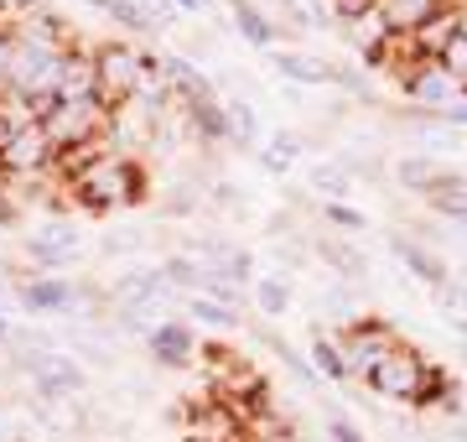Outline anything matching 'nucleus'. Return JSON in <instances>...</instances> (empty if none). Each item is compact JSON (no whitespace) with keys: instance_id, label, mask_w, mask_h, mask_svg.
<instances>
[{"instance_id":"nucleus-42","label":"nucleus","mask_w":467,"mask_h":442,"mask_svg":"<svg viewBox=\"0 0 467 442\" xmlns=\"http://www.w3.org/2000/svg\"><path fill=\"white\" fill-rule=\"evenodd\" d=\"M0 5H11V11H16V16H21V11H32L36 0H0Z\"/></svg>"},{"instance_id":"nucleus-32","label":"nucleus","mask_w":467,"mask_h":442,"mask_svg":"<svg viewBox=\"0 0 467 442\" xmlns=\"http://www.w3.org/2000/svg\"><path fill=\"white\" fill-rule=\"evenodd\" d=\"M11 47H16V11L0 5V89H5V63H11Z\"/></svg>"},{"instance_id":"nucleus-30","label":"nucleus","mask_w":467,"mask_h":442,"mask_svg":"<svg viewBox=\"0 0 467 442\" xmlns=\"http://www.w3.org/2000/svg\"><path fill=\"white\" fill-rule=\"evenodd\" d=\"M322 219H327V229H337V235H364L368 229V214H358L353 204H322Z\"/></svg>"},{"instance_id":"nucleus-10","label":"nucleus","mask_w":467,"mask_h":442,"mask_svg":"<svg viewBox=\"0 0 467 442\" xmlns=\"http://www.w3.org/2000/svg\"><path fill=\"white\" fill-rule=\"evenodd\" d=\"M146 354L161 364V370H187L198 359V333L187 318H161V323L146 333Z\"/></svg>"},{"instance_id":"nucleus-9","label":"nucleus","mask_w":467,"mask_h":442,"mask_svg":"<svg viewBox=\"0 0 467 442\" xmlns=\"http://www.w3.org/2000/svg\"><path fill=\"white\" fill-rule=\"evenodd\" d=\"M42 172H52V141L42 131V120H36V125L16 131V136L0 146V177L16 183V177H42Z\"/></svg>"},{"instance_id":"nucleus-31","label":"nucleus","mask_w":467,"mask_h":442,"mask_svg":"<svg viewBox=\"0 0 467 442\" xmlns=\"http://www.w3.org/2000/svg\"><path fill=\"white\" fill-rule=\"evenodd\" d=\"M436 307H441V323H447L457 339H467V302L462 297L451 287H436Z\"/></svg>"},{"instance_id":"nucleus-43","label":"nucleus","mask_w":467,"mask_h":442,"mask_svg":"<svg viewBox=\"0 0 467 442\" xmlns=\"http://www.w3.org/2000/svg\"><path fill=\"white\" fill-rule=\"evenodd\" d=\"M420 442H447V437H420Z\"/></svg>"},{"instance_id":"nucleus-26","label":"nucleus","mask_w":467,"mask_h":442,"mask_svg":"<svg viewBox=\"0 0 467 442\" xmlns=\"http://www.w3.org/2000/svg\"><path fill=\"white\" fill-rule=\"evenodd\" d=\"M161 276H167V287L177 297H187V291L202 287V260L192 250H171V256H161Z\"/></svg>"},{"instance_id":"nucleus-20","label":"nucleus","mask_w":467,"mask_h":442,"mask_svg":"<svg viewBox=\"0 0 467 442\" xmlns=\"http://www.w3.org/2000/svg\"><path fill=\"white\" fill-rule=\"evenodd\" d=\"M73 94H99V73H94V47H84L78 37L63 47V100Z\"/></svg>"},{"instance_id":"nucleus-29","label":"nucleus","mask_w":467,"mask_h":442,"mask_svg":"<svg viewBox=\"0 0 467 442\" xmlns=\"http://www.w3.org/2000/svg\"><path fill=\"white\" fill-rule=\"evenodd\" d=\"M104 16L109 21H119L125 32H135V37H156V26H150V16L135 5V0H104Z\"/></svg>"},{"instance_id":"nucleus-3","label":"nucleus","mask_w":467,"mask_h":442,"mask_svg":"<svg viewBox=\"0 0 467 442\" xmlns=\"http://www.w3.org/2000/svg\"><path fill=\"white\" fill-rule=\"evenodd\" d=\"M11 359H16L21 380L32 385V395L47 401V406L78 401V395L88 391V370L67 354V349H36V354H11Z\"/></svg>"},{"instance_id":"nucleus-23","label":"nucleus","mask_w":467,"mask_h":442,"mask_svg":"<svg viewBox=\"0 0 467 442\" xmlns=\"http://www.w3.org/2000/svg\"><path fill=\"white\" fill-rule=\"evenodd\" d=\"M395 177H400V187H410V193H420V198H426V193L447 177V162H436L431 152H410V156H400V162H395Z\"/></svg>"},{"instance_id":"nucleus-15","label":"nucleus","mask_w":467,"mask_h":442,"mask_svg":"<svg viewBox=\"0 0 467 442\" xmlns=\"http://www.w3.org/2000/svg\"><path fill=\"white\" fill-rule=\"evenodd\" d=\"M306 152H312V141L285 125V131H270L265 146H254V162H260L270 177H285V172H296L301 162H306Z\"/></svg>"},{"instance_id":"nucleus-16","label":"nucleus","mask_w":467,"mask_h":442,"mask_svg":"<svg viewBox=\"0 0 467 442\" xmlns=\"http://www.w3.org/2000/svg\"><path fill=\"white\" fill-rule=\"evenodd\" d=\"M301 172H306V193H317L322 204H348L353 187H358V177H353L343 162H333V156H322V162H301Z\"/></svg>"},{"instance_id":"nucleus-27","label":"nucleus","mask_w":467,"mask_h":442,"mask_svg":"<svg viewBox=\"0 0 467 442\" xmlns=\"http://www.w3.org/2000/svg\"><path fill=\"white\" fill-rule=\"evenodd\" d=\"M26 125H36V110L21 100V94H5V89H0V146L16 136V131H26Z\"/></svg>"},{"instance_id":"nucleus-25","label":"nucleus","mask_w":467,"mask_h":442,"mask_svg":"<svg viewBox=\"0 0 467 442\" xmlns=\"http://www.w3.org/2000/svg\"><path fill=\"white\" fill-rule=\"evenodd\" d=\"M306 359H312V370H317L322 380H333V385H353L348 364H343V354H337V343H333V333L312 328V339H306Z\"/></svg>"},{"instance_id":"nucleus-41","label":"nucleus","mask_w":467,"mask_h":442,"mask_svg":"<svg viewBox=\"0 0 467 442\" xmlns=\"http://www.w3.org/2000/svg\"><path fill=\"white\" fill-rule=\"evenodd\" d=\"M451 291H457V297L467 302V271H462V276H451Z\"/></svg>"},{"instance_id":"nucleus-37","label":"nucleus","mask_w":467,"mask_h":442,"mask_svg":"<svg viewBox=\"0 0 467 442\" xmlns=\"http://www.w3.org/2000/svg\"><path fill=\"white\" fill-rule=\"evenodd\" d=\"M213 5H218V0H171V11H177V16H208Z\"/></svg>"},{"instance_id":"nucleus-2","label":"nucleus","mask_w":467,"mask_h":442,"mask_svg":"<svg viewBox=\"0 0 467 442\" xmlns=\"http://www.w3.org/2000/svg\"><path fill=\"white\" fill-rule=\"evenodd\" d=\"M431 370L436 364L420 354L416 343L395 339L379 354V364L364 374V385L379 395V401H389V406H416L420 411V395H426V385H431Z\"/></svg>"},{"instance_id":"nucleus-5","label":"nucleus","mask_w":467,"mask_h":442,"mask_svg":"<svg viewBox=\"0 0 467 442\" xmlns=\"http://www.w3.org/2000/svg\"><path fill=\"white\" fill-rule=\"evenodd\" d=\"M21 250H26V260H32V271L63 276V271H73V266H84L88 260V239H84V229H78L73 219H47V224H36L32 235L21 239Z\"/></svg>"},{"instance_id":"nucleus-22","label":"nucleus","mask_w":467,"mask_h":442,"mask_svg":"<svg viewBox=\"0 0 467 442\" xmlns=\"http://www.w3.org/2000/svg\"><path fill=\"white\" fill-rule=\"evenodd\" d=\"M426 208L441 214V219H451V224H467V172L447 167V177L426 193Z\"/></svg>"},{"instance_id":"nucleus-11","label":"nucleus","mask_w":467,"mask_h":442,"mask_svg":"<svg viewBox=\"0 0 467 442\" xmlns=\"http://www.w3.org/2000/svg\"><path fill=\"white\" fill-rule=\"evenodd\" d=\"M343 42H348V52L358 58V68H384V58L395 47V32L384 26L379 5H374V11H364L358 21H343Z\"/></svg>"},{"instance_id":"nucleus-24","label":"nucleus","mask_w":467,"mask_h":442,"mask_svg":"<svg viewBox=\"0 0 467 442\" xmlns=\"http://www.w3.org/2000/svg\"><path fill=\"white\" fill-rule=\"evenodd\" d=\"M223 120H229L234 152H254V146H260V110H254L250 100H223Z\"/></svg>"},{"instance_id":"nucleus-7","label":"nucleus","mask_w":467,"mask_h":442,"mask_svg":"<svg viewBox=\"0 0 467 442\" xmlns=\"http://www.w3.org/2000/svg\"><path fill=\"white\" fill-rule=\"evenodd\" d=\"M94 73H99V100L115 110V104L135 100L140 94V42H125V37H109L94 47Z\"/></svg>"},{"instance_id":"nucleus-35","label":"nucleus","mask_w":467,"mask_h":442,"mask_svg":"<svg viewBox=\"0 0 467 442\" xmlns=\"http://www.w3.org/2000/svg\"><path fill=\"white\" fill-rule=\"evenodd\" d=\"M327 442H368L348 416H327Z\"/></svg>"},{"instance_id":"nucleus-18","label":"nucleus","mask_w":467,"mask_h":442,"mask_svg":"<svg viewBox=\"0 0 467 442\" xmlns=\"http://www.w3.org/2000/svg\"><path fill=\"white\" fill-rule=\"evenodd\" d=\"M177 312H182L187 323L208 328V333H234V328L244 323V312H234L229 302H218V297H208V291H187V297H177Z\"/></svg>"},{"instance_id":"nucleus-13","label":"nucleus","mask_w":467,"mask_h":442,"mask_svg":"<svg viewBox=\"0 0 467 442\" xmlns=\"http://www.w3.org/2000/svg\"><path fill=\"white\" fill-rule=\"evenodd\" d=\"M389 250H395V260H400L405 271L416 276V281H426V287H451V271H447V260L436 256L426 239L416 235H389Z\"/></svg>"},{"instance_id":"nucleus-6","label":"nucleus","mask_w":467,"mask_h":442,"mask_svg":"<svg viewBox=\"0 0 467 442\" xmlns=\"http://www.w3.org/2000/svg\"><path fill=\"white\" fill-rule=\"evenodd\" d=\"M395 339H400V328L389 323V318H353V323L333 328V343H337V354H343V364H348V380H358V385H364V374L379 364V354Z\"/></svg>"},{"instance_id":"nucleus-17","label":"nucleus","mask_w":467,"mask_h":442,"mask_svg":"<svg viewBox=\"0 0 467 442\" xmlns=\"http://www.w3.org/2000/svg\"><path fill=\"white\" fill-rule=\"evenodd\" d=\"M312 250H317V260L337 276V281H353V287H358V281H368V256L358 250V245H348L343 235H317V245H312Z\"/></svg>"},{"instance_id":"nucleus-36","label":"nucleus","mask_w":467,"mask_h":442,"mask_svg":"<svg viewBox=\"0 0 467 442\" xmlns=\"http://www.w3.org/2000/svg\"><path fill=\"white\" fill-rule=\"evenodd\" d=\"M431 120H441L447 131H467V100H457V104H447L441 115H431Z\"/></svg>"},{"instance_id":"nucleus-28","label":"nucleus","mask_w":467,"mask_h":442,"mask_svg":"<svg viewBox=\"0 0 467 442\" xmlns=\"http://www.w3.org/2000/svg\"><path fill=\"white\" fill-rule=\"evenodd\" d=\"M327 89H343V94L358 100V104H374V94H379L374 79H368L364 68H348V63H333V84H327Z\"/></svg>"},{"instance_id":"nucleus-21","label":"nucleus","mask_w":467,"mask_h":442,"mask_svg":"<svg viewBox=\"0 0 467 442\" xmlns=\"http://www.w3.org/2000/svg\"><path fill=\"white\" fill-rule=\"evenodd\" d=\"M250 307H260L265 318H285L291 307H296V287H291V276L285 271H260L250 287Z\"/></svg>"},{"instance_id":"nucleus-4","label":"nucleus","mask_w":467,"mask_h":442,"mask_svg":"<svg viewBox=\"0 0 467 442\" xmlns=\"http://www.w3.org/2000/svg\"><path fill=\"white\" fill-rule=\"evenodd\" d=\"M104 125H109V104L99 94H73V100H57L42 115V131L52 141V156L73 152V146H88V141H104Z\"/></svg>"},{"instance_id":"nucleus-8","label":"nucleus","mask_w":467,"mask_h":442,"mask_svg":"<svg viewBox=\"0 0 467 442\" xmlns=\"http://www.w3.org/2000/svg\"><path fill=\"white\" fill-rule=\"evenodd\" d=\"M104 302L109 307H177V291L167 287V276H161V260H135L125 271L104 287Z\"/></svg>"},{"instance_id":"nucleus-12","label":"nucleus","mask_w":467,"mask_h":442,"mask_svg":"<svg viewBox=\"0 0 467 442\" xmlns=\"http://www.w3.org/2000/svg\"><path fill=\"white\" fill-rule=\"evenodd\" d=\"M265 63L281 73L285 84L296 89H327L333 84V58H317V52H301V47H270Z\"/></svg>"},{"instance_id":"nucleus-39","label":"nucleus","mask_w":467,"mask_h":442,"mask_svg":"<svg viewBox=\"0 0 467 442\" xmlns=\"http://www.w3.org/2000/svg\"><path fill=\"white\" fill-rule=\"evenodd\" d=\"M21 318H0V349H5V343H11V328H16Z\"/></svg>"},{"instance_id":"nucleus-1","label":"nucleus","mask_w":467,"mask_h":442,"mask_svg":"<svg viewBox=\"0 0 467 442\" xmlns=\"http://www.w3.org/2000/svg\"><path fill=\"white\" fill-rule=\"evenodd\" d=\"M146 167L135 162V156H119V152H104L99 162H88L78 177H67L63 193L73 198V208H84V214H119V208H135L146 198Z\"/></svg>"},{"instance_id":"nucleus-40","label":"nucleus","mask_w":467,"mask_h":442,"mask_svg":"<svg viewBox=\"0 0 467 442\" xmlns=\"http://www.w3.org/2000/svg\"><path fill=\"white\" fill-rule=\"evenodd\" d=\"M447 442H467V416H457V426H451V437Z\"/></svg>"},{"instance_id":"nucleus-33","label":"nucleus","mask_w":467,"mask_h":442,"mask_svg":"<svg viewBox=\"0 0 467 442\" xmlns=\"http://www.w3.org/2000/svg\"><path fill=\"white\" fill-rule=\"evenodd\" d=\"M322 11L343 26V21H358L364 11H374V0H322Z\"/></svg>"},{"instance_id":"nucleus-38","label":"nucleus","mask_w":467,"mask_h":442,"mask_svg":"<svg viewBox=\"0 0 467 442\" xmlns=\"http://www.w3.org/2000/svg\"><path fill=\"white\" fill-rule=\"evenodd\" d=\"M0 442H16V416L0 406Z\"/></svg>"},{"instance_id":"nucleus-34","label":"nucleus","mask_w":467,"mask_h":442,"mask_svg":"<svg viewBox=\"0 0 467 442\" xmlns=\"http://www.w3.org/2000/svg\"><path fill=\"white\" fill-rule=\"evenodd\" d=\"M135 5H140V11L150 16V26H156V32H171V21H177L171 0H135Z\"/></svg>"},{"instance_id":"nucleus-14","label":"nucleus","mask_w":467,"mask_h":442,"mask_svg":"<svg viewBox=\"0 0 467 442\" xmlns=\"http://www.w3.org/2000/svg\"><path fill=\"white\" fill-rule=\"evenodd\" d=\"M229 16L234 26H239V37L250 42V47L270 52V47H281V21H275V11H265V0H229Z\"/></svg>"},{"instance_id":"nucleus-19","label":"nucleus","mask_w":467,"mask_h":442,"mask_svg":"<svg viewBox=\"0 0 467 442\" xmlns=\"http://www.w3.org/2000/svg\"><path fill=\"white\" fill-rule=\"evenodd\" d=\"M374 5H379L384 26H389L395 37H416L431 16H441V11H447L451 0H374Z\"/></svg>"}]
</instances>
